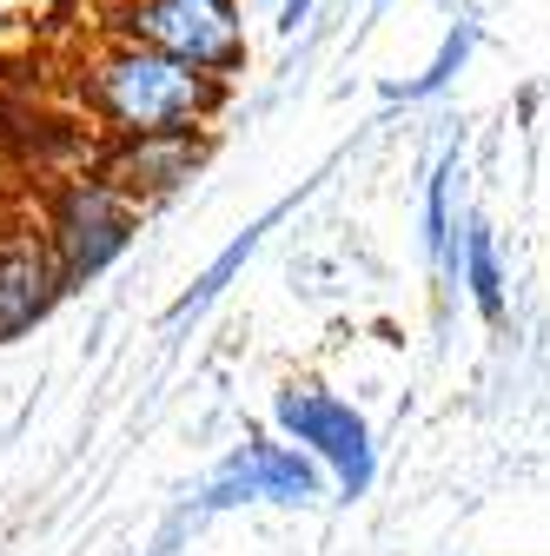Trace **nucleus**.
<instances>
[{
    "label": "nucleus",
    "instance_id": "1",
    "mask_svg": "<svg viewBox=\"0 0 550 556\" xmlns=\"http://www.w3.org/2000/svg\"><path fill=\"white\" fill-rule=\"evenodd\" d=\"M80 100L87 113L113 132V139H147V132H199L220 113L226 80L205 66L147 47L133 34H113L100 53H87L80 66Z\"/></svg>",
    "mask_w": 550,
    "mask_h": 556
},
{
    "label": "nucleus",
    "instance_id": "2",
    "mask_svg": "<svg viewBox=\"0 0 550 556\" xmlns=\"http://www.w3.org/2000/svg\"><path fill=\"white\" fill-rule=\"evenodd\" d=\"M140 232V199L126 186H113L107 173H87V179H66L47 205V245L66 271V286H87L100 278Z\"/></svg>",
    "mask_w": 550,
    "mask_h": 556
},
{
    "label": "nucleus",
    "instance_id": "3",
    "mask_svg": "<svg viewBox=\"0 0 550 556\" xmlns=\"http://www.w3.org/2000/svg\"><path fill=\"white\" fill-rule=\"evenodd\" d=\"M113 34H133L147 47H166L205 74L233 80L246 66V14L239 0H126Z\"/></svg>",
    "mask_w": 550,
    "mask_h": 556
},
{
    "label": "nucleus",
    "instance_id": "4",
    "mask_svg": "<svg viewBox=\"0 0 550 556\" xmlns=\"http://www.w3.org/2000/svg\"><path fill=\"white\" fill-rule=\"evenodd\" d=\"M272 425H279L292 444H305L332 477H338V497H365L372 477H378V444H372V425L332 397L325 384H286L272 397Z\"/></svg>",
    "mask_w": 550,
    "mask_h": 556
},
{
    "label": "nucleus",
    "instance_id": "5",
    "mask_svg": "<svg viewBox=\"0 0 550 556\" xmlns=\"http://www.w3.org/2000/svg\"><path fill=\"white\" fill-rule=\"evenodd\" d=\"M325 497V464L305 451V444H259L246 438L220 477L205 483V497L199 510H233V504H318Z\"/></svg>",
    "mask_w": 550,
    "mask_h": 556
},
{
    "label": "nucleus",
    "instance_id": "6",
    "mask_svg": "<svg viewBox=\"0 0 550 556\" xmlns=\"http://www.w3.org/2000/svg\"><path fill=\"white\" fill-rule=\"evenodd\" d=\"M66 292V271L47 245V232H8L0 239V344L34 331Z\"/></svg>",
    "mask_w": 550,
    "mask_h": 556
},
{
    "label": "nucleus",
    "instance_id": "7",
    "mask_svg": "<svg viewBox=\"0 0 550 556\" xmlns=\"http://www.w3.org/2000/svg\"><path fill=\"white\" fill-rule=\"evenodd\" d=\"M199 166H205V139L199 132H147V139H120L100 173L147 205V199L179 192Z\"/></svg>",
    "mask_w": 550,
    "mask_h": 556
},
{
    "label": "nucleus",
    "instance_id": "8",
    "mask_svg": "<svg viewBox=\"0 0 550 556\" xmlns=\"http://www.w3.org/2000/svg\"><path fill=\"white\" fill-rule=\"evenodd\" d=\"M458 286H464V299L477 305V318H485V325H504L511 292H504L498 232H491L485 219H464V239H458Z\"/></svg>",
    "mask_w": 550,
    "mask_h": 556
},
{
    "label": "nucleus",
    "instance_id": "9",
    "mask_svg": "<svg viewBox=\"0 0 550 556\" xmlns=\"http://www.w3.org/2000/svg\"><path fill=\"white\" fill-rule=\"evenodd\" d=\"M272 219H279V205H272L265 219H252V226H246V232H239V239H233V245H226V252H220L213 265H205V271L192 278V292H186V299H173V312H166V318H173V325H186V318H199L205 305H213V299H220V292L233 286V271H239V265H246V258L259 252V239L272 232Z\"/></svg>",
    "mask_w": 550,
    "mask_h": 556
},
{
    "label": "nucleus",
    "instance_id": "10",
    "mask_svg": "<svg viewBox=\"0 0 550 556\" xmlns=\"http://www.w3.org/2000/svg\"><path fill=\"white\" fill-rule=\"evenodd\" d=\"M471 53H477V21H458L445 40H438V53H432V66H425V74L418 80H391L385 87V100L391 106H411V100H438L458 74H464V66H471Z\"/></svg>",
    "mask_w": 550,
    "mask_h": 556
},
{
    "label": "nucleus",
    "instance_id": "11",
    "mask_svg": "<svg viewBox=\"0 0 550 556\" xmlns=\"http://www.w3.org/2000/svg\"><path fill=\"white\" fill-rule=\"evenodd\" d=\"M451 186H458V147L432 166V179H425V245H432V258H438V271L445 278H458V219H451Z\"/></svg>",
    "mask_w": 550,
    "mask_h": 556
},
{
    "label": "nucleus",
    "instance_id": "12",
    "mask_svg": "<svg viewBox=\"0 0 550 556\" xmlns=\"http://www.w3.org/2000/svg\"><path fill=\"white\" fill-rule=\"evenodd\" d=\"M305 14H312V0H286V8H279V34H299Z\"/></svg>",
    "mask_w": 550,
    "mask_h": 556
}]
</instances>
